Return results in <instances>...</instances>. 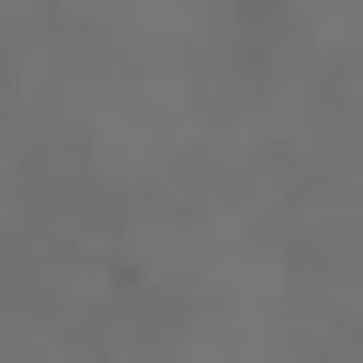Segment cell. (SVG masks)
<instances>
[{"mask_svg": "<svg viewBox=\"0 0 363 363\" xmlns=\"http://www.w3.org/2000/svg\"><path fill=\"white\" fill-rule=\"evenodd\" d=\"M221 48H237V64H284V0H237V16H221Z\"/></svg>", "mask_w": 363, "mask_h": 363, "instance_id": "obj_1", "label": "cell"}]
</instances>
